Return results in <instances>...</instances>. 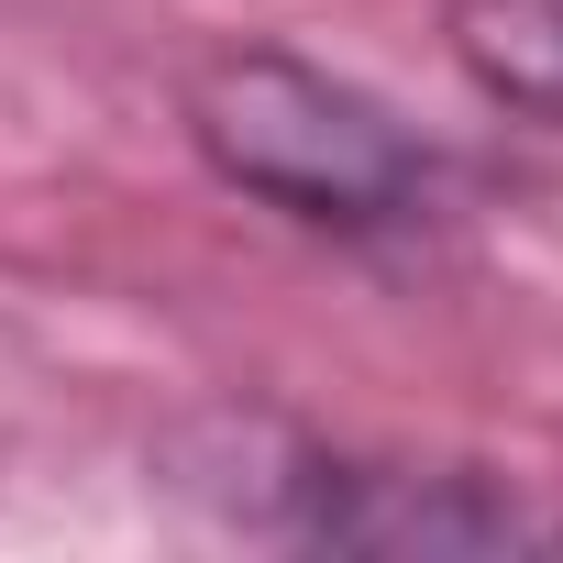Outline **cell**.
<instances>
[{"label": "cell", "mask_w": 563, "mask_h": 563, "mask_svg": "<svg viewBox=\"0 0 563 563\" xmlns=\"http://www.w3.org/2000/svg\"><path fill=\"white\" fill-rule=\"evenodd\" d=\"M442 45L497 111L563 122V0H442Z\"/></svg>", "instance_id": "obj_3"}, {"label": "cell", "mask_w": 563, "mask_h": 563, "mask_svg": "<svg viewBox=\"0 0 563 563\" xmlns=\"http://www.w3.org/2000/svg\"><path fill=\"white\" fill-rule=\"evenodd\" d=\"M155 475L243 541L299 552H376V563H486V552H563V508L519 497L486 464H398L343 453L276 409H199L155 442Z\"/></svg>", "instance_id": "obj_1"}, {"label": "cell", "mask_w": 563, "mask_h": 563, "mask_svg": "<svg viewBox=\"0 0 563 563\" xmlns=\"http://www.w3.org/2000/svg\"><path fill=\"white\" fill-rule=\"evenodd\" d=\"M177 122H188V155L232 199L299 221V232H343V243L409 232L442 188V155L365 78H343L299 45H210L177 89Z\"/></svg>", "instance_id": "obj_2"}]
</instances>
